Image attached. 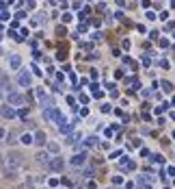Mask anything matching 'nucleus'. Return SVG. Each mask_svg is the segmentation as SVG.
<instances>
[{
    "label": "nucleus",
    "mask_w": 175,
    "mask_h": 189,
    "mask_svg": "<svg viewBox=\"0 0 175 189\" xmlns=\"http://www.w3.org/2000/svg\"><path fill=\"white\" fill-rule=\"evenodd\" d=\"M22 163H24V157H22V152H17V150L9 152V157H7V174H9V172H13V169H17Z\"/></svg>",
    "instance_id": "1"
},
{
    "label": "nucleus",
    "mask_w": 175,
    "mask_h": 189,
    "mask_svg": "<svg viewBox=\"0 0 175 189\" xmlns=\"http://www.w3.org/2000/svg\"><path fill=\"white\" fill-rule=\"evenodd\" d=\"M43 117H45V119H56V122H61V113H58L56 109H52V107L43 111Z\"/></svg>",
    "instance_id": "2"
},
{
    "label": "nucleus",
    "mask_w": 175,
    "mask_h": 189,
    "mask_svg": "<svg viewBox=\"0 0 175 189\" xmlns=\"http://www.w3.org/2000/svg\"><path fill=\"white\" fill-rule=\"evenodd\" d=\"M24 96L22 94H13V91H11L9 94V105H24Z\"/></svg>",
    "instance_id": "3"
},
{
    "label": "nucleus",
    "mask_w": 175,
    "mask_h": 189,
    "mask_svg": "<svg viewBox=\"0 0 175 189\" xmlns=\"http://www.w3.org/2000/svg\"><path fill=\"white\" fill-rule=\"evenodd\" d=\"M30 80H33V78H30L28 72H22V74L17 76V83H19V85H24V87H30Z\"/></svg>",
    "instance_id": "4"
},
{
    "label": "nucleus",
    "mask_w": 175,
    "mask_h": 189,
    "mask_svg": "<svg viewBox=\"0 0 175 189\" xmlns=\"http://www.w3.org/2000/svg\"><path fill=\"white\" fill-rule=\"evenodd\" d=\"M63 167H65L63 159H52V161H50V169H54V172H61Z\"/></svg>",
    "instance_id": "5"
},
{
    "label": "nucleus",
    "mask_w": 175,
    "mask_h": 189,
    "mask_svg": "<svg viewBox=\"0 0 175 189\" xmlns=\"http://www.w3.org/2000/svg\"><path fill=\"white\" fill-rule=\"evenodd\" d=\"M0 115H2V117H9V119H11V117H15V111L11 109V107H7V105H5V107H0Z\"/></svg>",
    "instance_id": "6"
},
{
    "label": "nucleus",
    "mask_w": 175,
    "mask_h": 189,
    "mask_svg": "<svg viewBox=\"0 0 175 189\" xmlns=\"http://www.w3.org/2000/svg\"><path fill=\"white\" fill-rule=\"evenodd\" d=\"M35 144H39V146L45 144V133L43 130H37V133H35Z\"/></svg>",
    "instance_id": "7"
},
{
    "label": "nucleus",
    "mask_w": 175,
    "mask_h": 189,
    "mask_svg": "<svg viewBox=\"0 0 175 189\" xmlns=\"http://www.w3.org/2000/svg\"><path fill=\"white\" fill-rule=\"evenodd\" d=\"M37 163H43V165H50V157L45 152H39L37 154Z\"/></svg>",
    "instance_id": "8"
},
{
    "label": "nucleus",
    "mask_w": 175,
    "mask_h": 189,
    "mask_svg": "<svg viewBox=\"0 0 175 189\" xmlns=\"http://www.w3.org/2000/svg\"><path fill=\"white\" fill-rule=\"evenodd\" d=\"M58 130H61V133H69V130H71V124H69V122H65V119H61Z\"/></svg>",
    "instance_id": "9"
},
{
    "label": "nucleus",
    "mask_w": 175,
    "mask_h": 189,
    "mask_svg": "<svg viewBox=\"0 0 175 189\" xmlns=\"http://www.w3.org/2000/svg\"><path fill=\"white\" fill-rule=\"evenodd\" d=\"M84 157H87V154H84V152L76 154V157H73V159H71V163H73V165H82V163H84Z\"/></svg>",
    "instance_id": "10"
},
{
    "label": "nucleus",
    "mask_w": 175,
    "mask_h": 189,
    "mask_svg": "<svg viewBox=\"0 0 175 189\" xmlns=\"http://www.w3.org/2000/svg\"><path fill=\"white\" fill-rule=\"evenodd\" d=\"M11 68H19V57H11Z\"/></svg>",
    "instance_id": "11"
},
{
    "label": "nucleus",
    "mask_w": 175,
    "mask_h": 189,
    "mask_svg": "<svg viewBox=\"0 0 175 189\" xmlns=\"http://www.w3.org/2000/svg\"><path fill=\"white\" fill-rule=\"evenodd\" d=\"M33 137H30V135H22V144H33Z\"/></svg>",
    "instance_id": "12"
},
{
    "label": "nucleus",
    "mask_w": 175,
    "mask_h": 189,
    "mask_svg": "<svg viewBox=\"0 0 175 189\" xmlns=\"http://www.w3.org/2000/svg\"><path fill=\"white\" fill-rule=\"evenodd\" d=\"M7 141H9V144H13V141H15V133H9V135H7Z\"/></svg>",
    "instance_id": "13"
},
{
    "label": "nucleus",
    "mask_w": 175,
    "mask_h": 189,
    "mask_svg": "<svg viewBox=\"0 0 175 189\" xmlns=\"http://www.w3.org/2000/svg\"><path fill=\"white\" fill-rule=\"evenodd\" d=\"M84 146H95V137H89V139L84 141Z\"/></svg>",
    "instance_id": "14"
},
{
    "label": "nucleus",
    "mask_w": 175,
    "mask_h": 189,
    "mask_svg": "<svg viewBox=\"0 0 175 189\" xmlns=\"http://www.w3.org/2000/svg\"><path fill=\"white\" fill-rule=\"evenodd\" d=\"M48 148H50V152H58V146L56 144H48Z\"/></svg>",
    "instance_id": "15"
},
{
    "label": "nucleus",
    "mask_w": 175,
    "mask_h": 189,
    "mask_svg": "<svg viewBox=\"0 0 175 189\" xmlns=\"http://www.w3.org/2000/svg\"><path fill=\"white\" fill-rule=\"evenodd\" d=\"M5 167V157H2V154H0V169Z\"/></svg>",
    "instance_id": "16"
},
{
    "label": "nucleus",
    "mask_w": 175,
    "mask_h": 189,
    "mask_svg": "<svg viewBox=\"0 0 175 189\" xmlns=\"http://www.w3.org/2000/svg\"><path fill=\"white\" fill-rule=\"evenodd\" d=\"M2 137H5V130H0V141H2Z\"/></svg>",
    "instance_id": "17"
},
{
    "label": "nucleus",
    "mask_w": 175,
    "mask_h": 189,
    "mask_svg": "<svg viewBox=\"0 0 175 189\" xmlns=\"http://www.w3.org/2000/svg\"><path fill=\"white\" fill-rule=\"evenodd\" d=\"M0 78H2V74H0Z\"/></svg>",
    "instance_id": "18"
},
{
    "label": "nucleus",
    "mask_w": 175,
    "mask_h": 189,
    "mask_svg": "<svg viewBox=\"0 0 175 189\" xmlns=\"http://www.w3.org/2000/svg\"><path fill=\"white\" fill-rule=\"evenodd\" d=\"M0 55H2V52H0Z\"/></svg>",
    "instance_id": "19"
}]
</instances>
